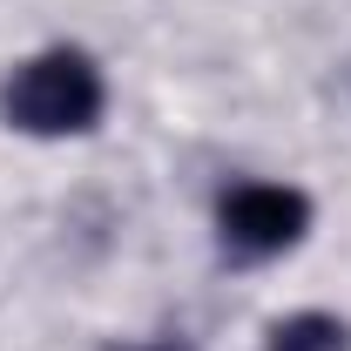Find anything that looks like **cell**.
Instances as JSON below:
<instances>
[{
    "label": "cell",
    "mask_w": 351,
    "mask_h": 351,
    "mask_svg": "<svg viewBox=\"0 0 351 351\" xmlns=\"http://www.w3.org/2000/svg\"><path fill=\"white\" fill-rule=\"evenodd\" d=\"M101 68L88 61L82 47H47V54H27L7 82H0V115L7 129L21 135H88L101 122Z\"/></svg>",
    "instance_id": "6da1fadb"
},
{
    "label": "cell",
    "mask_w": 351,
    "mask_h": 351,
    "mask_svg": "<svg viewBox=\"0 0 351 351\" xmlns=\"http://www.w3.org/2000/svg\"><path fill=\"white\" fill-rule=\"evenodd\" d=\"M217 230L237 257H277L311 230V196L284 189V182H243V189L223 196Z\"/></svg>",
    "instance_id": "7a4b0ae2"
},
{
    "label": "cell",
    "mask_w": 351,
    "mask_h": 351,
    "mask_svg": "<svg viewBox=\"0 0 351 351\" xmlns=\"http://www.w3.org/2000/svg\"><path fill=\"white\" fill-rule=\"evenodd\" d=\"M263 351H351V324L331 311H298V317H277Z\"/></svg>",
    "instance_id": "3957f363"
},
{
    "label": "cell",
    "mask_w": 351,
    "mask_h": 351,
    "mask_svg": "<svg viewBox=\"0 0 351 351\" xmlns=\"http://www.w3.org/2000/svg\"><path fill=\"white\" fill-rule=\"evenodd\" d=\"M149 351H196V345H189V338H156Z\"/></svg>",
    "instance_id": "277c9868"
}]
</instances>
